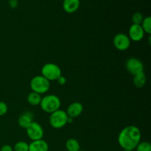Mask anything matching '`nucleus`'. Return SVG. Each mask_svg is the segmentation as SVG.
Listing matches in <instances>:
<instances>
[{"mask_svg":"<svg viewBox=\"0 0 151 151\" xmlns=\"http://www.w3.org/2000/svg\"><path fill=\"white\" fill-rule=\"evenodd\" d=\"M135 150L136 151H151V145L148 142H140Z\"/></svg>","mask_w":151,"mask_h":151,"instance_id":"nucleus-19","label":"nucleus"},{"mask_svg":"<svg viewBox=\"0 0 151 151\" xmlns=\"http://www.w3.org/2000/svg\"><path fill=\"white\" fill-rule=\"evenodd\" d=\"M143 19H144V16L139 12H136V13H134L133 14L132 17H131V21H132L133 24L141 25Z\"/></svg>","mask_w":151,"mask_h":151,"instance_id":"nucleus-20","label":"nucleus"},{"mask_svg":"<svg viewBox=\"0 0 151 151\" xmlns=\"http://www.w3.org/2000/svg\"><path fill=\"white\" fill-rule=\"evenodd\" d=\"M50 82L41 75H36L31 79L29 83L32 91L43 94L47 93L50 88Z\"/></svg>","mask_w":151,"mask_h":151,"instance_id":"nucleus-3","label":"nucleus"},{"mask_svg":"<svg viewBox=\"0 0 151 151\" xmlns=\"http://www.w3.org/2000/svg\"><path fill=\"white\" fill-rule=\"evenodd\" d=\"M146 81H147V78H146V75L145 74V72H142L140 73L134 75L133 82H134V85L137 88H142L146 84Z\"/></svg>","mask_w":151,"mask_h":151,"instance_id":"nucleus-14","label":"nucleus"},{"mask_svg":"<svg viewBox=\"0 0 151 151\" xmlns=\"http://www.w3.org/2000/svg\"><path fill=\"white\" fill-rule=\"evenodd\" d=\"M26 132L27 134V137L32 141L42 139L44 134V131L42 126L35 121H33L32 124L27 128Z\"/></svg>","mask_w":151,"mask_h":151,"instance_id":"nucleus-7","label":"nucleus"},{"mask_svg":"<svg viewBox=\"0 0 151 151\" xmlns=\"http://www.w3.org/2000/svg\"><path fill=\"white\" fill-rule=\"evenodd\" d=\"M81 5L80 0H63V8L66 13H74L79 9Z\"/></svg>","mask_w":151,"mask_h":151,"instance_id":"nucleus-11","label":"nucleus"},{"mask_svg":"<svg viewBox=\"0 0 151 151\" xmlns=\"http://www.w3.org/2000/svg\"><path fill=\"white\" fill-rule=\"evenodd\" d=\"M0 151H14L12 146H10V145H4L1 146Z\"/></svg>","mask_w":151,"mask_h":151,"instance_id":"nucleus-23","label":"nucleus"},{"mask_svg":"<svg viewBox=\"0 0 151 151\" xmlns=\"http://www.w3.org/2000/svg\"><path fill=\"white\" fill-rule=\"evenodd\" d=\"M29 151H49V145L43 139L32 141L29 144Z\"/></svg>","mask_w":151,"mask_h":151,"instance_id":"nucleus-13","label":"nucleus"},{"mask_svg":"<svg viewBox=\"0 0 151 151\" xmlns=\"http://www.w3.org/2000/svg\"><path fill=\"white\" fill-rule=\"evenodd\" d=\"M65 146L67 151H81V145L76 139H69L66 142Z\"/></svg>","mask_w":151,"mask_h":151,"instance_id":"nucleus-16","label":"nucleus"},{"mask_svg":"<svg viewBox=\"0 0 151 151\" xmlns=\"http://www.w3.org/2000/svg\"><path fill=\"white\" fill-rule=\"evenodd\" d=\"M14 151H29V144L24 141H19L13 147Z\"/></svg>","mask_w":151,"mask_h":151,"instance_id":"nucleus-18","label":"nucleus"},{"mask_svg":"<svg viewBox=\"0 0 151 151\" xmlns=\"http://www.w3.org/2000/svg\"><path fill=\"white\" fill-rule=\"evenodd\" d=\"M57 81L60 85L63 86L66 83V78H65L64 76H63V75H61L60 78H58V79L57 80Z\"/></svg>","mask_w":151,"mask_h":151,"instance_id":"nucleus-24","label":"nucleus"},{"mask_svg":"<svg viewBox=\"0 0 151 151\" xmlns=\"http://www.w3.org/2000/svg\"><path fill=\"white\" fill-rule=\"evenodd\" d=\"M41 76L48 80L50 82L57 81L62 75V70L58 65L53 63H45L41 67Z\"/></svg>","mask_w":151,"mask_h":151,"instance_id":"nucleus-4","label":"nucleus"},{"mask_svg":"<svg viewBox=\"0 0 151 151\" xmlns=\"http://www.w3.org/2000/svg\"><path fill=\"white\" fill-rule=\"evenodd\" d=\"M131 41L127 34L117 33L114 35L113 38L114 47L119 51H125L128 50L131 46Z\"/></svg>","mask_w":151,"mask_h":151,"instance_id":"nucleus-6","label":"nucleus"},{"mask_svg":"<svg viewBox=\"0 0 151 151\" xmlns=\"http://www.w3.org/2000/svg\"><path fill=\"white\" fill-rule=\"evenodd\" d=\"M61 101L57 95L48 94L41 99L40 106L43 111L47 114H52L60 109Z\"/></svg>","mask_w":151,"mask_h":151,"instance_id":"nucleus-2","label":"nucleus"},{"mask_svg":"<svg viewBox=\"0 0 151 151\" xmlns=\"http://www.w3.org/2000/svg\"><path fill=\"white\" fill-rule=\"evenodd\" d=\"M124 151H131V150H124Z\"/></svg>","mask_w":151,"mask_h":151,"instance_id":"nucleus-25","label":"nucleus"},{"mask_svg":"<svg viewBox=\"0 0 151 151\" xmlns=\"http://www.w3.org/2000/svg\"><path fill=\"white\" fill-rule=\"evenodd\" d=\"M142 28L144 30L145 33H147L148 35L151 34V17L150 16H147L144 18L141 24Z\"/></svg>","mask_w":151,"mask_h":151,"instance_id":"nucleus-17","label":"nucleus"},{"mask_svg":"<svg viewBox=\"0 0 151 151\" xmlns=\"http://www.w3.org/2000/svg\"><path fill=\"white\" fill-rule=\"evenodd\" d=\"M126 70L133 76L137 74L144 72V64L137 58H130L125 62Z\"/></svg>","mask_w":151,"mask_h":151,"instance_id":"nucleus-8","label":"nucleus"},{"mask_svg":"<svg viewBox=\"0 0 151 151\" xmlns=\"http://www.w3.org/2000/svg\"><path fill=\"white\" fill-rule=\"evenodd\" d=\"M145 32L142 28L141 25L138 24H131L128 30V37L130 40L135 42L141 41L144 38Z\"/></svg>","mask_w":151,"mask_h":151,"instance_id":"nucleus-9","label":"nucleus"},{"mask_svg":"<svg viewBox=\"0 0 151 151\" xmlns=\"http://www.w3.org/2000/svg\"><path fill=\"white\" fill-rule=\"evenodd\" d=\"M83 111V106L80 102H74L72 103L67 108L66 111L69 117L75 119L81 116V114Z\"/></svg>","mask_w":151,"mask_h":151,"instance_id":"nucleus-10","label":"nucleus"},{"mask_svg":"<svg viewBox=\"0 0 151 151\" xmlns=\"http://www.w3.org/2000/svg\"><path fill=\"white\" fill-rule=\"evenodd\" d=\"M41 99H42V97L41 94L34 92V91H31L27 97V101L30 106H40Z\"/></svg>","mask_w":151,"mask_h":151,"instance_id":"nucleus-15","label":"nucleus"},{"mask_svg":"<svg viewBox=\"0 0 151 151\" xmlns=\"http://www.w3.org/2000/svg\"><path fill=\"white\" fill-rule=\"evenodd\" d=\"M8 4L11 8L15 9L19 5V1L18 0H8Z\"/></svg>","mask_w":151,"mask_h":151,"instance_id":"nucleus-22","label":"nucleus"},{"mask_svg":"<svg viewBox=\"0 0 151 151\" xmlns=\"http://www.w3.org/2000/svg\"><path fill=\"white\" fill-rule=\"evenodd\" d=\"M142 133L135 125L125 127L118 135V143L124 150H135L137 145L141 142Z\"/></svg>","mask_w":151,"mask_h":151,"instance_id":"nucleus-1","label":"nucleus"},{"mask_svg":"<svg viewBox=\"0 0 151 151\" xmlns=\"http://www.w3.org/2000/svg\"><path fill=\"white\" fill-rule=\"evenodd\" d=\"M68 116L66 111L58 109L56 111L50 114L49 123L55 129H60L68 124Z\"/></svg>","mask_w":151,"mask_h":151,"instance_id":"nucleus-5","label":"nucleus"},{"mask_svg":"<svg viewBox=\"0 0 151 151\" xmlns=\"http://www.w3.org/2000/svg\"><path fill=\"white\" fill-rule=\"evenodd\" d=\"M8 111V106L4 102L0 101V116H2L7 114Z\"/></svg>","mask_w":151,"mask_h":151,"instance_id":"nucleus-21","label":"nucleus"},{"mask_svg":"<svg viewBox=\"0 0 151 151\" xmlns=\"http://www.w3.org/2000/svg\"><path fill=\"white\" fill-rule=\"evenodd\" d=\"M33 122V115L30 112H25L22 114L18 119V124L21 128L26 130Z\"/></svg>","mask_w":151,"mask_h":151,"instance_id":"nucleus-12","label":"nucleus"}]
</instances>
